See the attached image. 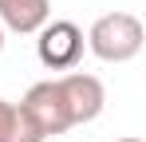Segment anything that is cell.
Masks as SVG:
<instances>
[{
	"mask_svg": "<svg viewBox=\"0 0 146 142\" xmlns=\"http://www.w3.org/2000/svg\"><path fill=\"white\" fill-rule=\"evenodd\" d=\"M142 20L134 16V12H107V16H99L91 24V32H87V44L95 51L99 59H107V63H126V59H134L138 51H142Z\"/></svg>",
	"mask_w": 146,
	"mask_h": 142,
	"instance_id": "obj_1",
	"label": "cell"
},
{
	"mask_svg": "<svg viewBox=\"0 0 146 142\" xmlns=\"http://www.w3.org/2000/svg\"><path fill=\"white\" fill-rule=\"evenodd\" d=\"M36 55L40 63L51 71H71L83 55V32L71 20H48L40 28V40H36Z\"/></svg>",
	"mask_w": 146,
	"mask_h": 142,
	"instance_id": "obj_2",
	"label": "cell"
},
{
	"mask_svg": "<svg viewBox=\"0 0 146 142\" xmlns=\"http://www.w3.org/2000/svg\"><path fill=\"white\" fill-rule=\"evenodd\" d=\"M55 87H59V95H63V107H67L71 126L91 122V118L103 111V103H107L103 83H99L95 75H87V71H67V75H59Z\"/></svg>",
	"mask_w": 146,
	"mask_h": 142,
	"instance_id": "obj_3",
	"label": "cell"
},
{
	"mask_svg": "<svg viewBox=\"0 0 146 142\" xmlns=\"http://www.w3.org/2000/svg\"><path fill=\"white\" fill-rule=\"evenodd\" d=\"M51 20L48 0H0V28L12 32H40Z\"/></svg>",
	"mask_w": 146,
	"mask_h": 142,
	"instance_id": "obj_4",
	"label": "cell"
},
{
	"mask_svg": "<svg viewBox=\"0 0 146 142\" xmlns=\"http://www.w3.org/2000/svg\"><path fill=\"white\" fill-rule=\"evenodd\" d=\"M0 142H44V130L28 118L20 103L0 99Z\"/></svg>",
	"mask_w": 146,
	"mask_h": 142,
	"instance_id": "obj_5",
	"label": "cell"
},
{
	"mask_svg": "<svg viewBox=\"0 0 146 142\" xmlns=\"http://www.w3.org/2000/svg\"><path fill=\"white\" fill-rule=\"evenodd\" d=\"M115 142H142V138H134V134H130V138H115Z\"/></svg>",
	"mask_w": 146,
	"mask_h": 142,
	"instance_id": "obj_6",
	"label": "cell"
},
{
	"mask_svg": "<svg viewBox=\"0 0 146 142\" xmlns=\"http://www.w3.org/2000/svg\"><path fill=\"white\" fill-rule=\"evenodd\" d=\"M0 47H4V28H0Z\"/></svg>",
	"mask_w": 146,
	"mask_h": 142,
	"instance_id": "obj_7",
	"label": "cell"
}]
</instances>
